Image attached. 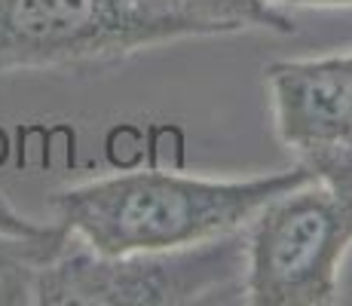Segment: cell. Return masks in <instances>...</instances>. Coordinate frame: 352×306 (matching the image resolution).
I'll list each match as a JSON object with an SVG mask.
<instances>
[{"label":"cell","instance_id":"8992f818","mask_svg":"<svg viewBox=\"0 0 352 306\" xmlns=\"http://www.w3.org/2000/svg\"><path fill=\"white\" fill-rule=\"evenodd\" d=\"M138 16L160 25L175 40L221 37L263 28L273 34H294V19L276 6L254 0H126Z\"/></svg>","mask_w":352,"mask_h":306},{"label":"cell","instance_id":"7a4b0ae2","mask_svg":"<svg viewBox=\"0 0 352 306\" xmlns=\"http://www.w3.org/2000/svg\"><path fill=\"white\" fill-rule=\"evenodd\" d=\"M245 303V236L162 251L98 254L67 236L40 273L37 306Z\"/></svg>","mask_w":352,"mask_h":306},{"label":"cell","instance_id":"6da1fadb","mask_svg":"<svg viewBox=\"0 0 352 306\" xmlns=\"http://www.w3.org/2000/svg\"><path fill=\"white\" fill-rule=\"evenodd\" d=\"M309 178L300 162L233 181L147 168L58 190L52 215L98 254L184 248L245 230L270 199Z\"/></svg>","mask_w":352,"mask_h":306},{"label":"cell","instance_id":"9c48e42d","mask_svg":"<svg viewBox=\"0 0 352 306\" xmlns=\"http://www.w3.org/2000/svg\"><path fill=\"white\" fill-rule=\"evenodd\" d=\"M254 3H263V6H276V3H282V0H254Z\"/></svg>","mask_w":352,"mask_h":306},{"label":"cell","instance_id":"52a82bcc","mask_svg":"<svg viewBox=\"0 0 352 306\" xmlns=\"http://www.w3.org/2000/svg\"><path fill=\"white\" fill-rule=\"evenodd\" d=\"M67 230L52 221L43 233H6L0 230V306L37 303L40 273L65 248Z\"/></svg>","mask_w":352,"mask_h":306},{"label":"cell","instance_id":"ba28073f","mask_svg":"<svg viewBox=\"0 0 352 306\" xmlns=\"http://www.w3.org/2000/svg\"><path fill=\"white\" fill-rule=\"evenodd\" d=\"M285 6H307V10H349L352 0H282Z\"/></svg>","mask_w":352,"mask_h":306},{"label":"cell","instance_id":"3957f363","mask_svg":"<svg viewBox=\"0 0 352 306\" xmlns=\"http://www.w3.org/2000/svg\"><path fill=\"white\" fill-rule=\"evenodd\" d=\"M245 236V303H337L340 267L352 248V187L309 178L257 212Z\"/></svg>","mask_w":352,"mask_h":306},{"label":"cell","instance_id":"277c9868","mask_svg":"<svg viewBox=\"0 0 352 306\" xmlns=\"http://www.w3.org/2000/svg\"><path fill=\"white\" fill-rule=\"evenodd\" d=\"M175 43L126 0H0V74L67 71Z\"/></svg>","mask_w":352,"mask_h":306},{"label":"cell","instance_id":"5b68a950","mask_svg":"<svg viewBox=\"0 0 352 306\" xmlns=\"http://www.w3.org/2000/svg\"><path fill=\"white\" fill-rule=\"evenodd\" d=\"M282 144L331 187H352V52L263 67Z\"/></svg>","mask_w":352,"mask_h":306}]
</instances>
